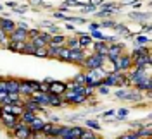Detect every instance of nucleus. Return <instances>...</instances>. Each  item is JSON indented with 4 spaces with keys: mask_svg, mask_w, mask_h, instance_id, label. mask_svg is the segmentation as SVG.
Instances as JSON below:
<instances>
[{
    "mask_svg": "<svg viewBox=\"0 0 152 139\" xmlns=\"http://www.w3.org/2000/svg\"><path fill=\"white\" fill-rule=\"evenodd\" d=\"M105 60H107V57H105V55L92 53V55H86V58L83 60L81 67H85L86 71H90V69H97V67H102Z\"/></svg>",
    "mask_w": 152,
    "mask_h": 139,
    "instance_id": "1",
    "label": "nucleus"
},
{
    "mask_svg": "<svg viewBox=\"0 0 152 139\" xmlns=\"http://www.w3.org/2000/svg\"><path fill=\"white\" fill-rule=\"evenodd\" d=\"M114 67H116V71H119V72H126V71H130V69L133 67L132 55H124V53H121V55L114 60Z\"/></svg>",
    "mask_w": 152,
    "mask_h": 139,
    "instance_id": "2",
    "label": "nucleus"
},
{
    "mask_svg": "<svg viewBox=\"0 0 152 139\" xmlns=\"http://www.w3.org/2000/svg\"><path fill=\"white\" fill-rule=\"evenodd\" d=\"M85 58H86L85 48H73V50H69V62H71V64L81 65Z\"/></svg>",
    "mask_w": 152,
    "mask_h": 139,
    "instance_id": "3",
    "label": "nucleus"
},
{
    "mask_svg": "<svg viewBox=\"0 0 152 139\" xmlns=\"http://www.w3.org/2000/svg\"><path fill=\"white\" fill-rule=\"evenodd\" d=\"M67 89L66 83H61V81H50L48 83V93L50 94H57V96H62Z\"/></svg>",
    "mask_w": 152,
    "mask_h": 139,
    "instance_id": "4",
    "label": "nucleus"
},
{
    "mask_svg": "<svg viewBox=\"0 0 152 139\" xmlns=\"http://www.w3.org/2000/svg\"><path fill=\"white\" fill-rule=\"evenodd\" d=\"M50 36L52 35H48V33H43V31H40L35 38H31L29 41L33 43V45L37 46V48H42V46H48V41H50Z\"/></svg>",
    "mask_w": 152,
    "mask_h": 139,
    "instance_id": "5",
    "label": "nucleus"
},
{
    "mask_svg": "<svg viewBox=\"0 0 152 139\" xmlns=\"http://www.w3.org/2000/svg\"><path fill=\"white\" fill-rule=\"evenodd\" d=\"M28 31L26 29H19L16 28L12 33H9V41H28Z\"/></svg>",
    "mask_w": 152,
    "mask_h": 139,
    "instance_id": "6",
    "label": "nucleus"
},
{
    "mask_svg": "<svg viewBox=\"0 0 152 139\" xmlns=\"http://www.w3.org/2000/svg\"><path fill=\"white\" fill-rule=\"evenodd\" d=\"M18 93L21 94V96H24V98H29L31 94H33V88H31V84H29L28 79H23V81H19V89Z\"/></svg>",
    "mask_w": 152,
    "mask_h": 139,
    "instance_id": "7",
    "label": "nucleus"
},
{
    "mask_svg": "<svg viewBox=\"0 0 152 139\" xmlns=\"http://www.w3.org/2000/svg\"><path fill=\"white\" fill-rule=\"evenodd\" d=\"M48 96H50V93H42V91H35L29 98L31 100H35V102L38 103V105H42L43 108L45 107H48Z\"/></svg>",
    "mask_w": 152,
    "mask_h": 139,
    "instance_id": "8",
    "label": "nucleus"
},
{
    "mask_svg": "<svg viewBox=\"0 0 152 139\" xmlns=\"http://www.w3.org/2000/svg\"><path fill=\"white\" fill-rule=\"evenodd\" d=\"M0 120H2V124L5 125V127H9V129H12L14 127V124L19 120L16 115H10V113H7V112H0Z\"/></svg>",
    "mask_w": 152,
    "mask_h": 139,
    "instance_id": "9",
    "label": "nucleus"
},
{
    "mask_svg": "<svg viewBox=\"0 0 152 139\" xmlns=\"http://www.w3.org/2000/svg\"><path fill=\"white\" fill-rule=\"evenodd\" d=\"M57 129H59L57 124H54L50 120H45L43 127H42V132H43V136H56L57 138Z\"/></svg>",
    "mask_w": 152,
    "mask_h": 139,
    "instance_id": "10",
    "label": "nucleus"
},
{
    "mask_svg": "<svg viewBox=\"0 0 152 139\" xmlns=\"http://www.w3.org/2000/svg\"><path fill=\"white\" fill-rule=\"evenodd\" d=\"M128 17L132 19V21H137V22H149V19H151V14L149 12H130L128 14Z\"/></svg>",
    "mask_w": 152,
    "mask_h": 139,
    "instance_id": "11",
    "label": "nucleus"
},
{
    "mask_svg": "<svg viewBox=\"0 0 152 139\" xmlns=\"http://www.w3.org/2000/svg\"><path fill=\"white\" fill-rule=\"evenodd\" d=\"M0 29L9 35V33H12V31L16 29V22L10 21V19H7V17H0Z\"/></svg>",
    "mask_w": 152,
    "mask_h": 139,
    "instance_id": "12",
    "label": "nucleus"
},
{
    "mask_svg": "<svg viewBox=\"0 0 152 139\" xmlns=\"http://www.w3.org/2000/svg\"><path fill=\"white\" fill-rule=\"evenodd\" d=\"M24 46H26V41H9L7 43V48L14 53H24Z\"/></svg>",
    "mask_w": 152,
    "mask_h": 139,
    "instance_id": "13",
    "label": "nucleus"
},
{
    "mask_svg": "<svg viewBox=\"0 0 152 139\" xmlns=\"http://www.w3.org/2000/svg\"><path fill=\"white\" fill-rule=\"evenodd\" d=\"M92 46H94L95 53H99V55H107V52H109V45L105 41H94Z\"/></svg>",
    "mask_w": 152,
    "mask_h": 139,
    "instance_id": "14",
    "label": "nucleus"
},
{
    "mask_svg": "<svg viewBox=\"0 0 152 139\" xmlns=\"http://www.w3.org/2000/svg\"><path fill=\"white\" fill-rule=\"evenodd\" d=\"M78 43H80V48H88V46H92L94 43V38L90 36V35H78Z\"/></svg>",
    "mask_w": 152,
    "mask_h": 139,
    "instance_id": "15",
    "label": "nucleus"
},
{
    "mask_svg": "<svg viewBox=\"0 0 152 139\" xmlns=\"http://www.w3.org/2000/svg\"><path fill=\"white\" fill-rule=\"evenodd\" d=\"M113 29L116 31V33H118V35H121L123 38H130V36H133V33H132V31H130V29L126 28L124 24H119V22H116Z\"/></svg>",
    "mask_w": 152,
    "mask_h": 139,
    "instance_id": "16",
    "label": "nucleus"
},
{
    "mask_svg": "<svg viewBox=\"0 0 152 139\" xmlns=\"http://www.w3.org/2000/svg\"><path fill=\"white\" fill-rule=\"evenodd\" d=\"M4 84H5V91L10 93V91H18L19 89V79H4Z\"/></svg>",
    "mask_w": 152,
    "mask_h": 139,
    "instance_id": "17",
    "label": "nucleus"
},
{
    "mask_svg": "<svg viewBox=\"0 0 152 139\" xmlns=\"http://www.w3.org/2000/svg\"><path fill=\"white\" fill-rule=\"evenodd\" d=\"M147 64H151V53L149 55H140L133 58V67H145Z\"/></svg>",
    "mask_w": 152,
    "mask_h": 139,
    "instance_id": "18",
    "label": "nucleus"
},
{
    "mask_svg": "<svg viewBox=\"0 0 152 139\" xmlns=\"http://www.w3.org/2000/svg\"><path fill=\"white\" fill-rule=\"evenodd\" d=\"M64 43H66V36L64 35H52L50 36V41H48V45L52 46H64Z\"/></svg>",
    "mask_w": 152,
    "mask_h": 139,
    "instance_id": "19",
    "label": "nucleus"
},
{
    "mask_svg": "<svg viewBox=\"0 0 152 139\" xmlns=\"http://www.w3.org/2000/svg\"><path fill=\"white\" fill-rule=\"evenodd\" d=\"M43 124H45V120H43V119H40V117L37 115V117L28 124V125H29V129H31V132H35V130H42Z\"/></svg>",
    "mask_w": 152,
    "mask_h": 139,
    "instance_id": "20",
    "label": "nucleus"
},
{
    "mask_svg": "<svg viewBox=\"0 0 152 139\" xmlns=\"http://www.w3.org/2000/svg\"><path fill=\"white\" fill-rule=\"evenodd\" d=\"M35 117H37V113H35V112L24 110L23 113H21V115H19V120H21V122H24V124H29V122L33 120Z\"/></svg>",
    "mask_w": 152,
    "mask_h": 139,
    "instance_id": "21",
    "label": "nucleus"
},
{
    "mask_svg": "<svg viewBox=\"0 0 152 139\" xmlns=\"http://www.w3.org/2000/svg\"><path fill=\"white\" fill-rule=\"evenodd\" d=\"M73 86H85L86 84V79H85V71L83 72H80V74H76L75 77H73Z\"/></svg>",
    "mask_w": 152,
    "mask_h": 139,
    "instance_id": "22",
    "label": "nucleus"
},
{
    "mask_svg": "<svg viewBox=\"0 0 152 139\" xmlns=\"http://www.w3.org/2000/svg\"><path fill=\"white\" fill-rule=\"evenodd\" d=\"M149 38L147 36H142V35H137L135 36V41H133V45H135V48H138V46H145V45H149Z\"/></svg>",
    "mask_w": 152,
    "mask_h": 139,
    "instance_id": "23",
    "label": "nucleus"
},
{
    "mask_svg": "<svg viewBox=\"0 0 152 139\" xmlns=\"http://www.w3.org/2000/svg\"><path fill=\"white\" fill-rule=\"evenodd\" d=\"M66 48L73 50V48H80V43H78V36H71V38H66V43H64Z\"/></svg>",
    "mask_w": 152,
    "mask_h": 139,
    "instance_id": "24",
    "label": "nucleus"
},
{
    "mask_svg": "<svg viewBox=\"0 0 152 139\" xmlns=\"http://www.w3.org/2000/svg\"><path fill=\"white\" fill-rule=\"evenodd\" d=\"M57 60L69 62V48H66V46H61V50H59V55H57Z\"/></svg>",
    "mask_w": 152,
    "mask_h": 139,
    "instance_id": "25",
    "label": "nucleus"
},
{
    "mask_svg": "<svg viewBox=\"0 0 152 139\" xmlns=\"http://www.w3.org/2000/svg\"><path fill=\"white\" fill-rule=\"evenodd\" d=\"M35 57L38 58H48V52H47V46H42V48H35Z\"/></svg>",
    "mask_w": 152,
    "mask_h": 139,
    "instance_id": "26",
    "label": "nucleus"
},
{
    "mask_svg": "<svg viewBox=\"0 0 152 139\" xmlns=\"http://www.w3.org/2000/svg\"><path fill=\"white\" fill-rule=\"evenodd\" d=\"M85 127H88L90 130H100L102 125L99 124V120H85Z\"/></svg>",
    "mask_w": 152,
    "mask_h": 139,
    "instance_id": "27",
    "label": "nucleus"
},
{
    "mask_svg": "<svg viewBox=\"0 0 152 139\" xmlns=\"http://www.w3.org/2000/svg\"><path fill=\"white\" fill-rule=\"evenodd\" d=\"M80 139H99V138H95L94 130L85 129V127H83V132H81V136H80Z\"/></svg>",
    "mask_w": 152,
    "mask_h": 139,
    "instance_id": "28",
    "label": "nucleus"
},
{
    "mask_svg": "<svg viewBox=\"0 0 152 139\" xmlns=\"http://www.w3.org/2000/svg\"><path fill=\"white\" fill-rule=\"evenodd\" d=\"M128 113H130V108H119L118 110V120H126Z\"/></svg>",
    "mask_w": 152,
    "mask_h": 139,
    "instance_id": "29",
    "label": "nucleus"
},
{
    "mask_svg": "<svg viewBox=\"0 0 152 139\" xmlns=\"http://www.w3.org/2000/svg\"><path fill=\"white\" fill-rule=\"evenodd\" d=\"M35 48H37V46L33 45V43H31V41H26V46H24V53H29V55H33V53H35Z\"/></svg>",
    "mask_w": 152,
    "mask_h": 139,
    "instance_id": "30",
    "label": "nucleus"
},
{
    "mask_svg": "<svg viewBox=\"0 0 152 139\" xmlns=\"http://www.w3.org/2000/svg\"><path fill=\"white\" fill-rule=\"evenodd\" d=\"M92 38H95V40H99V41H105V35H102L99 29H95V31H92V35H90Z\"/></svg>",
    "mask_w": 152,
    "mask_h": 139,
    "instance_id": "31",
    "label": "nucleus"
},
{
    "mask_svg": "<svg viewBox=\"0 0 152 139\" xmlns=\"http://www.w3.org/2000/svg\"><path fill=\"white\" fill-rule=\"evenodd\" d=\"M114 24H116V21H113V19H104L100 22V28H114Z\"/></svg>",
    "mask_w": 152,
    "mask_h": 139,
    "instance_id": "32",
    "label": "nucleus"
},
{
    "mask_svg": "<svg viewBox=\"0 0 152 139\" xmlns=\"http://www.w3.org/2000/svg\"><path fill=\"white\" fill-rule=\"evenodd\" d=\"M95 10H97V7H94V5L88 4V5H83V7H81V14H90V12H95Z\"/></svg>",
    "mask_w": 152,
    "mask_h": 139,
    "instance_id": "33",
    "label": "nucleus"
},
{
    "mask_svg": "<svg viewBox=\"0 0 152 139\" xmlns=\"http://www.w3.org/2000/svg\"><path fill=\"white\" fill-rule=\"evenodd\" d=\"M97 91H99V94H109V93H111V88H107V86H102V84H100V86H99V88H97Z\"/></svg>",
    "mask_w": 152,
    "mask_h": 139,
    "instance_id": "34",
    "label": "nucleus"
},
{
    "mask_svg": "<svg viewBox=\"0 0 152 139\" xmlns=\"http://www.w3.org/2000/svg\"><path fill=\"white\" fill-rule=\"evenodd\" d=\"M12 10H14V14H24V12H28V5H23V7L16 5Z\"/></svg>",
    "mask_w": 152,
    "mask_h": 139,
    "instance_id": "35",
    "label": "nucleus"
},
{
    "mask_svg": "<svg viewBox=\"0 0 152 139\" xmlns=\"http://www.w3.org/2000/svg\"><path fill=\"white\" fill-rule=\"evenodd\" d=\"M114 115H116V110H107V112H104V113H100L102 119H109V117H114Z\"/></svg>",
    "mask_w": 152,
    "mask_h": 139,
    "instance_id": "36",
    "label": "nucleus"
},
{
    "mask_svg": "<svg viewBox=\"0 0 152 139\" xmlns=\"http://www.w3.org/2000/svg\"><path fill=\"white\" fill-rule=\"evenodd\" d=\"M59 33H61V28H57V26H54V24L48 28V35H59Z\"/></svg>",
    "mask_w": 152,
    "mask_h": 139,
    "instance_id": "37",
    "label": "nucleus"
},
{
    "mask_svg": "<svg viewBox=\"0 0 152 139\" xmlns=\"http://www.w3.org/2000/svg\"><path fill=\"white\" fill-rule=\"evenodd\" d=\"M102 4H104V0H90V5H94V7H97V9H99Z\"/></svg>",
    "mask_w": 152,
    "mask_h": 139,
    "instance_id": "38",
    "label": "nucleus"
},
{
    "mask_svg": "<svg viewBox=\"0 0 152 139\" xmlns=\"http://www.w3.org/2000/svg\"><path fill=\"white\" fill-rule=\"evenodd\" d=\"M52 17H54V19H64V12H61V10H56V12L52 14Z\"/></svg>",
    "mask_w": 152,
    "mask_h": 139,
    "instance_id": "39",
    "label": "nucleus"
},
{
    "mask_svg": "<svg viewBox=\"0 0 152 139\" xmlns=\"http://www.w3.org/2000/svg\"><path fill=\"white\" fill-rule=\"evenodd\" d=\"M18 28H19V29H26V31H28L29 26L26 24V22H19V24H18Z\"/></svg>",
    "mask_w": 152,
    "mask_h": 139,
    "instance_id": "40",
    "label": "nucleus"
},
{
    "mask_svg": "<svg viewBox=\"0 0 152 139\" xmlns=\"http://www.w3.org/2000/svg\"><path fill=\"white\" fill-rule=\"evenodd\" d=\"M100 28V24H97V22H92L90 24V31H95V29H99Z\"/></svg>",
    "mask_w": 152,
    "mask_h": 139,
    "instance_id": "41",
    "label": "nucleus"
},
{
    "mask_svg": "<svg viewBox=\"0 0 152 139\" xmlns=\"http://www.w3.org/2000/svg\"><path fill=\"white\" fill-rule=\"evenodd\" d=\"M18 5V2H14V0H10V2H7V7H10V9H14Z\"/></svg>",
    "mask_w": 152,
    "mask_h": 139,
    "instance_id": "42",
    "label": "nucleus"
},
{
    "mask_svg": "<svg viewBox=\"0 0 152 139\" xmlns=\"http://www.w3.org/2000/svg\"><path fill=\"white\" fill-rule=\"evenodd\" d=\"M64 28H66L67 29V31H75V26H73V24H71V22H67V24H66V26H64Z\"/></svg>",
    "mask_w": 152,
    "mask_h": 139,
    "instance_id": "43",
    "label": "nucleus"
},
{
    "mask_svg": "<svg viewBox=\"0 0 152 139\" xmlns=\"http://www.w3.org/2000/svg\"><path fill=\"white\" fill-rule=\"evenodd\" d=\"M42 26H47V28H50V26H52V22H50V21H43V22H42Z\"/></svg>",
    "mask_w": 152,
    "mask_h": 139,
    "instance_id": "44",
    "label": "nucleus"
},
{
    "mask_svg": "<svg viewBox=\"0 0 152 139\" xmlns=\"http://www.w3.org/2000/svg\"><path fill=\"white\" fill-rule=\"evenodd\" d=\"M43 139H59V138H56V136H45Z\"/></svg>",
    "mask_w": 152,
    "mask_h": 139,
    "instance_id": "45",
    "label": "nucleus"
},
{
    "mask_svg": "<svg viewBox=\"0 0 152 139\" xmlns=\"http://www.w3.org/2000/svg\"><path fill=\"white\" fill-rule=\"evenodd\" d=\"M2 9H4V5H2V4H0V10H2Z\"/></svg>",
    "mask_w": 152,
    "mask_h": 139,
    "instance_id": "46",
    "label": "nucleus"
},
{
    "mask_svg": "<svg viewBox=\"0 0 152 139\" xmlns=\"http://www.w3.org/2000/svg\"><path fill=\"white\" fill-rule=\"evenodd\" d=\"M0 89H2V88H0Z\"/></svg>",
    "mask_w": 152,
    "mask_h": 139,
    "instance_id": "47",
    "label": "nucleus"
}]
</instances>
